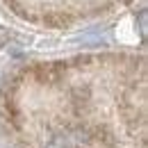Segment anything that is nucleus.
<instances>
[{
  "label": "nucleus",
  "instance_id": "1",
  "mask_svg": "<svg viewBox=\"0 0 148 148\" xmlns=\"http://www.w3.org/2000/svg\"><path fill=\"white\" fill-rule=\"evenodd\" d=\"M48 148H73V141H71V137H55L50 144H48Z\"/></svg>",
  "mask_w": 148,
  "mask_h": 148
},
{
  "label": "nucleus",
  "instance_id": "2",
  "mask_svg": "<svg viewBox=\"0 0 148 148\" xmlns=\"http://www.w3.org/2000/svg\"><path fill=\"white\" fill-rule=\"evenodd\" d=\"M7 39H9V32H7V30H5L2 25H0V48H2L5 43H7Z\"/></svg>",
  "mask_w": 148,
  "mask_h": 148
}]
</instances>
